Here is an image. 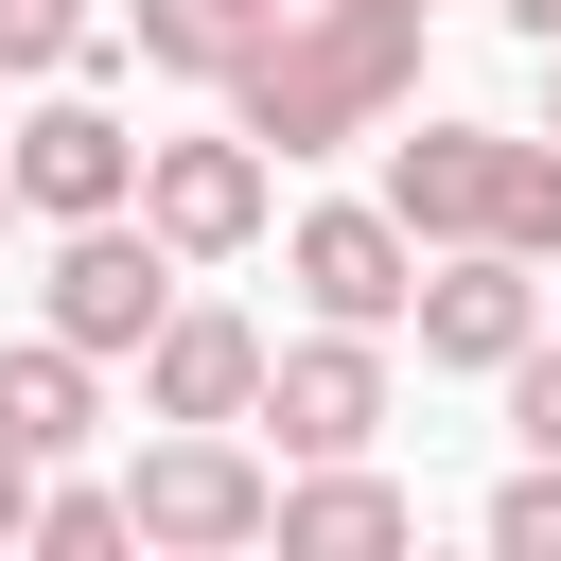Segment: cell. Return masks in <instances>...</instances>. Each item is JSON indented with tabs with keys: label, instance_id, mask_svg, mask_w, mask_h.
<instances>
[{
	"label": "cell",
	"instance_id": "6da1fadb",
	"mask_svg": "<svg viewBox=\"0 0 561 561\" xmlns=\"http://www.w3.org/2000/svg\"><path fill=\"white\" fill-rule=\"evenodd\" d=\"M403 88H421V18H351V0H298L245 70H228V123L263 140V158H333V140H368V123H403Z\"/></svg>",
	"mask_w": 561,
	"mask_h": 561
},
{
	"label": "cell",
	"instance_id": "7a4b0ae2",
	"mask_svg": "<svg viewBox=\"0 0 561 561\" xmlns=\"http://www.w3.org/2000/svg\"><path fill=\"white\" fill-rule=\"evenodd\" d=\"M368 140H386V228L403 245L561 263V140L543 123H368Z\"/></svg>",
	"mask_w": 561,
	"mask_h": 561
},
{
	"label": "cell",
	"instance_id": "3957f363",
	"mask_svg": "<svg viewBox=\"0 0 561 561\" xmlns=\"http://www.w3.org/2000/svg\"><path fill=\"white\" fill-rule=\"evenodd\" d=\"M175 280H193V263H175L140 210H70V228H53V280H35V333H70L88 368H123V351L175 316Z\"/></svg>",
	"mask_w": 561,
	"mask_h": 561
},
{
	"label": "cell",
	"instance_id": "277c9868",
	"mask_svg": "<svg viewBox=\"0 0 561 561\" xmlns=\"http://www.w3.org/2000/svg\"><path fill=\"white\" fill-rule=\"evenodd\" d=\"M263 456L228 438V421H158L140 456H123V543H175V561H228V543H263Z\"/></svg>",
	"mask_w": 561,
	"mask_h": 561
},
{
	"label": "cell",
	"instance_id": "5b68a950",
	"mask_svg": "<svg viewBox=\"0 0 561 561\" xmlns=\"http://www.w3.org/2000/svg\"><path fill=\"white\" fill-rule=\"evenodd\" d=\"M175 263H245L263 228H280V175H263V140L245 123H210V140H140V193H123Z\"/></svg>",
	"mask_w": 561,
	"mask_h": 561
},
{
	"label": "cell",
	"instance_id": "8992f818",
	"mask_svg": "<svg viewBox=\"0 0 561 561\" xmlns=\"http://www.w3.org/2000/svg\"><path fill=\"white\" fill-rule=\"evenodd\" d=\"M0 193H18V228L123 210V193H140V123H123V105H88V88H53L35 123H0Z\"/></svg>",
	"mask_w": 561,
	"mask_h": 561
},
{
	"label": "cell",
	"instance_id": "52a82bcc",
	"mask_svg": "<svg viewBox=\"0 0 561 561\" xmlns=\"http://www.w3.org/2000/svg\"><path fill=\"white\" fill-rule=\"evenodd\" d=\"M403 333H421V368H473V386H491V368L543 333V263H508V245H421Z\"/></svg>",
	"mask_w": 561,
	"mask_h": 561
},
{
	"label": "cell",
	"instance_id": "ba28073f",
	"mask_svg": "<svg viewBox=\"0 0 561 561\" xmlns=\"http://www.w3.org/2000/svg\"><path fill=\"white\" fill-rule=\"evenodd\" d=\"M245 421H280V456H368L386 438V333H298V351H263V386H245Z\"/></svg>",
	"mask_w": 561,
	"mask_h": 561
},
{
	"label": "cell",
	"instance_id": "9c48e42d",
	"mask_svg": "<svg viewBox=\"0 0 561 561\" xmlns=\"http://www.w3.org/2000/svg\"><path fill=\"white\" fill-rule=\"evenodd\" d=\"M280 280H298V316H333V333H403L421 245H403L386 193H368V210H298V228H280Z\"/></svg>",
	"mask_w": 561,
	"mask_h": 561
},
{
	"label": "cell",
	"instance_id": "30bf717a",
	"mask_svg": "<svg viewBox=\"0 0 561 561\" xmlns=\"http://www.w3.org/2000/svg\"><path fill=\"white\" fill-rule=\"evenodd\" d=\"M263 543L280 561H386V543H421V491H386L368 456H298L263 491Z\"/></svg>",
	"mask_w": 561,
	"mask_h": 561
},
{
	"label": "cell",
	"instance_id": "8fae6325",
	"mask_svg": "<svg viewBox=\"0 0 561 561\" xmlns=\"http://www.w3.org/2000/svg\"><path fill=\"white\" fill-rule=\"evenodd\" d=\"M245 386H263V333L175 280V316L140 333V421H245Z\"/></svg>",
	"mask_w": 561,
	"mask_h": 561
},
{
	"label": "cell",
	"instance_id": "7c38bea8",
	"mask_svg": "<svg viewBox=\"0 0 561 561\" xmlns=\"http://www.w3.org/2000/svg\"><path fill=\"white\" fill-rule=\"evenodd\" d=\"M0 438H18L35 473L88 456V438H105V368H88L70 333H18V351H0Z\"/></svg>",
	"mask_w": 561,
	"mask_h": 561
},
{
	"label": "cell",
	"instance_id": "4fadbf2b",
	"mask_svg": "<svg viewBox=\"0 0 561 561\" xmlns=\"http://www.w3.org/2000/svg\"><path fill=\"white\" fill-rule=\"evenodd\" d=\"M280 18H298V0H123V53H140V70H175V88H228Z\"/></svg>",
	"mask_w": 561,
	"mask_h": 561
},
{
	"label": "cell",
	"instance_id": "5bb4252c",
	"mask_svg": "<svg viewBox=\"0 0 561 561\" xmlns=\"http://www.w3.org/2000/svg\"><path fill=\"white\" fill-rule=\"evenodd\" d=\"M18 543H35V561H123V491H88V473H35Z\"/></svg>",
	"mask_w": 561,
	"mask_h": 561
},
{
	"label": "cell",
	"instance_id": "9a60e30c",
	"mask_svg": "<svg viewBox=\"0 0 561 561\" xmlns=\"http://www.w3.org/2000/svg\"><path fill=\"white\" fill-rule=\"evenodd\" d=\"M0 70H105V0H0Z\"/></svg>",
	"mask_w": 561,
	"mask_h": 561
},
{
	"label": "cell",
	"instance_id": "2e32d148",
	"mask_svg": "<svg viewBox=\"0 0 561 561\" xmlns=\"http://www.w3.org/2000/svg\"><path fill=\"white\" fill-rule=\"evenodd\" d=\"M491 561H561V456H526L491 491Z\"/></svg>",
	"mask_w": 561,
	"mask_h": 561
},
{
	"label": "cell",
	"instance_id": "e0dca14e",
	"mask_svg": "<svg viewBox=\"0 0 561 561\" xmlns=\"http://www.w3.org/2000/svg\"><path fill=\"white\" fill-rule=\"evenodd\" d=\"M491 386H508V438H526V456H561V333H526Z\"/></svg>",
	"mask_w": 561,
	"mask_h": 561
},
{
	"label": "cell",
	"instance_id": "ac0fdd59",
	"mask_svg": "<svg viewBox=\"0 0 561 561\" xmlns=\"http://www.w3.org/2000/svg\"><path fill=\"white\" fill-rule=\"evenodd\" d=\"M18 508H35V456H18V438H0V543H18Z\"/></svg>",
	"mask_w": 561,
	"mask_h": 561
},
{
	"label": "cell",
	"instance_id": "d6986e66",
	"mask_svg": "<svg viewBox=\"0 0 561 561\" xmlns=\"http://www.w3.org/2000/svg\"><path fill=\"white\" fill-rule=\"evenodd\" d=\"M491 18H508V35H526V53H543V35H561V0H491Z\"/></svg>",
	"mask_w": 561,
	"mask_h": 561
},
{
	"label": "cell",
	"instance_id": "ffe728a7",
	"mask_svg": "<svg viewBox=\"0 0 561 561\" xmlns=\"http://www.w3.org/2000/svg\"><path fill=\"white\" fill-rule=\"evenodd\" d=\"M543 140H561V35H543Z\"/></svg>",
	"mask_w": 561,
	"mask_h": 561
},
{
	"label": "cell",
	"instance_id": "44dd1931",
	"mask_svg": "<svg viewBox=\"0 0 561 561\" xmlns=\"http://www.w3.org/2000/svg\"><path fill=\"white\" fill-rule=\"evenodd\" d=\"M351 18H438V0H351Z\"/></svg>",
	"mask_w": 561,
	"mask_h": 561
},
{
	"label": "cell",
	"instance_id": "7402d4cb",
	"mask_svg": "<svg viewBox=\"0 0 561 561\" xmlns=\"http://www.w3.org/2000/svg\"><path fill=\"white\" fill-rule=\"evenodd\" d=\"M0 228H18V193H0Z\"/></svg>",
	"mask_w": 561,
	"mask_h": 561
}]
</instances>
